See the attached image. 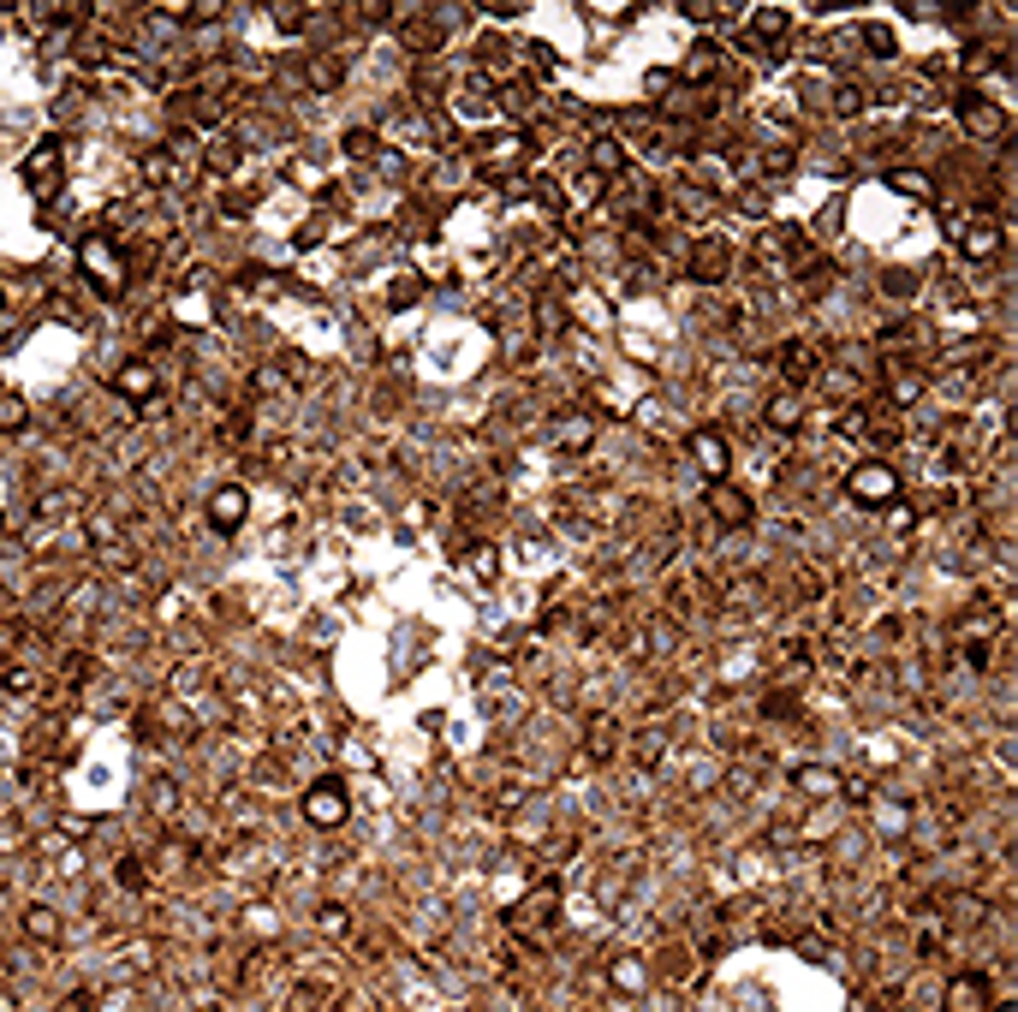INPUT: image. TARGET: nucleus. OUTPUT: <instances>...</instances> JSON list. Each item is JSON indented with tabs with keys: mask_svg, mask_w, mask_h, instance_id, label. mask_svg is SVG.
Here are the masks:
<instances>
[{
	"mask_svg": "<svg viewBox=\"0 0 1018 1012\" xmlns=\"http://www.w3.org/2000/svg\"><path fill=\"white\" fill-rule=\"evenodd\" d=\"M739 214H750V221H769V185H745V192H739Z\"/></svg>",
	"mask_w": 1018,
	"mask_h": 1012,
	"instance_id": "nucleus-52",
	"label": "nucleus"
},
{
	"mask_svg": "<svg viewBox=\"0 0 1018 1012\" xmlns=\"http://www.w3.org/2000/svg\"><path fill=\"white\" fill-rule=\"evenodd\" d=\"M477 78H482V84H494V90H518L525 66L513 60V48H506L501 36H482V42H477Z\"/></svg>",
	"mask_w": 1018,
	"mask_h": 1012,
	"instance_id": "nucleus-16",
	"label": "nucleus"
},
{
	"mask_svg": "<svg viewBox=\"0 0 1018 1012\" xmlns=\"http://www.w3.org/2000/svg\"><path fill=\"white\" fill-rule=\"evenodd\" d=\"M649 989V959L638 953H620L614 965H608V995H620V1001H631V995Z\"/></svg>",
	"mask_w": 1018,
	"mask_h": 1012,
	"instance_id": "nucleus-26",
	"label": "nucleus"
},
{
	"mask_svg": "<svg viewBox=\"0 0 1018 1012\" xmlns=\"http://www.w3.org/2000/svg\"><path fill=\"white\" fill-rule=\"evenodd\" d=\"M858 42H863V54H875V60H894V30H887V24L882 18H863L858 24Z\"/></svg>",
	"mask_w": 1018,
	"mask_h": 1012,
	"instance_id": "nucleus-45",
	"label": "nucleus"
},
{
	"mask_svg": "<svg viewBox=\"0 0 1018 1012\" xmlns=\"http://www.w3.org/2000/svg\"><path fill=\"white\" fill-rule=\"evenodd\" d=\"M453 24H459L453 7H429V12H417V18H400L393 30H400V48H412V54H441Z\"/></svg>",
	"mask_w": 1018,
	"mask_h": 1012,
	"instance_id": "nucleus-6",
	"label": "nucleus"
},
{
	"mask_svg": "<svg viewBox=\"0 0 1018 1012\" xmlns=\"http://www.w3.org/2000/svg\"><path fill=\"white\" fill-rule=\"evenodd\" d=\"M596 435H602V423H596L590 405H566V411L549 417V447L554 453H590Z\"/></svg>",
	"mask_w": 1018,
	"mask_h": 1012,
	"instance_id": "nucleus-10",
	"label": "nucleus"
},
{
	"mask_svg": "<svg viewBox=\"0 0 1018 1012\" xmlns=\"http://www.w3.org/2000/svg\"><path fill=\"white\" fill-rule=\"evenodd\" d=\"M679 18H691V24H721V18H739V7H727V0H679Z\"/></svg>",
	"mask_w": 1018,
	"mask_h": 1012,
	"instance_id": "nucleus-44",
	"label": "nucleus"
},
{
	"mask_svg": "<svg viewBox=\"0 0 1018 1012\" xmlns=\"http://www.w3.org/2000/svg\"><path fill=\"white\" fill-rule=\"evenodd\" d=\"M673 84H679V78H673L667 66H649V78H643V96H649V101H667V96H673Z\"/></svg>",
	"mask_w": 1018,
	"mask_h": 1012,
	"instance_id": "nucleus-54",
	"label": "nucleus"
},
{
	"mask_svg": "<svg viewBox=\"0 0 1018 1012\" xmlns=\"http://www.w3.org/2000/svg\"><path fill=\"white\" fill-rule=\"evenodd\" d=\"M525 7H477V18H494V24H506V18H518Z\"/></svg>",
	"mask_w": 1018,
	"mask_h": 1012,
	"instance_id": "nucleus-60",
	"label": "nucleus"
},
{
	"mask_svg": "<svg viewBox=\"0 0 1018 1012\" xmlns=\"http://www.w3.org/2000/svg\"><path fill=\"white\" fill-rule=\"evenodd\" d=\"M525 799H530V780L525 775H506L501 787H489V810H494V816H518Z\"/></svg>",
	"mask_w": 1018,
	"mask_h": 1012,
	"instance_id": "nucleus-36",
	"label": "nucleus"
},
{
	"mask_svg": "<svg viewBox=\"0 0 1018 1012\" xmlns=\"http://www.w3.org/2000/svg\"><path fill=\"white\" fill-rule=\"evenodd\" d=\"M685 274H691L697 286H721L733 281V245L715 233H703L697 245H685Z\"/></svg>",
	"mask_w": 1018,
	"mask_h": 1012,
	"instance_id": "nucleus-11",
	"label": "nucleus"
},
{
	"mask_svg": "<svg viewBox=\"0 0 1018 1012\" xmlns=\"http://www.w3.org/2000/svg\"><path fill=\"white\" fill-rule=\"evenodd\" d=\"M525 60H530V72H537V78H554V66H560V54H554L549 42H530Z\"/></svg>",
	"mask_w": 1018,
	"mask_h": 1012,
	"instance_id": "nucleus-53",
	"label": "nucleus"
},
{
	"mask_svg": "<svg viewBox=\"0 0 1018 1012\" xmlns=\"http://www.w3.org/2000/svg\"><path fill=\"white\" fill-rule=\"evenodd\" d=\"M887 185L899 197H935V173L929 168H887Z\"/></svg>",
	"mask_w": 1018,
	"mask_h": 1012,
	"instance_id": "nucleus-39",
	"label": "nucleus"
},
{
	"mask_svg": "<svg viewBox=\"0 0 1018 1012\" xmlns=\"http://www.w3.org/2000/svg\"><path fill=\"white\" fill-rule=\"evenodd\" d=\"M834 792H839V799H846V804H858V810H870L875 799H882V792H875V780H870V775H858V768H846Z\"/></svg>",
	"mask_w": 1018,
	"mask_h": 1012,
	"instance_id": "nucleus-46",
	"label": "nucleus"
},
{
	"mask_svg": "<svg viewBox=\"0 0 1018 1012\" xmlns=\"http://www.w3.org/2000/svg\"><path fill=\"white\" fill-rule=\"evenodd\" d=\"M334 1007V983H298V989H292V1001H286V1012H328Z\"/></svg>",
	"mask_w": 1018,
	"mask_h": 1012,
	"instance_id": "nucleus-40",
	"label": "nucleus"
},
{
	"mask_svg": "<svg viewBox=\"0 0 1018 1012\" xmlns=\"http://www.w3.org/2000/svg\"><path fill=\"white\" fill-rule=\"evenodd\" d=\"M137 173H144V185H156V192H180V185H191L197 173L185 168L180 156H173L168 144H156V149H144L137 156Z\"/></svg>",
	"mask_w": 1018,
	"mask_h": 1012,
	"instance_id": "nucleus-24",
	"label": "nucleus"
},
{
	"mask_svg": "<svg viewBox=\"0 0 1018 1012\" xmlns=\"http://www.w3.org/2000/svg\"><path fill=\"white\" fill-rule=\"evenodd\" d=\"M620 751H626V727H620V715H608V708L584 715V763H614Z\"/></svg>",
	"mask_w": 1018,
	"mask_h": 1012,
	"instance_id": "nucleus-15",
	"label": "nucleus"
},
{
	"mask_svg": "<svg viewBox=\"0 0 1018 1012\" xmlns=\"http://www.w3.org/2000/svg\"><path fill=\"white\" fill-rule=\"evenodd\" d=\"M989 1007H995L989 971H953L947 989H941V1012H989Z\"/></svg>",
	"mask_w": 1018,
	"mask_h": 1012,
	"instance_id": "nucleus-12",
	"label": "nucleus"
},
{
	"mask_svg": "<svg viewBox=\"0 0 1018 1012\" xmlns=\"http://www.w3.org/2000/svg\"><path fill=\"white\" fill-rule=\"evenodd\" d=\"M817 233H839V202H829V209L817 214Z\"/></svg>",
	"mask_w": 1018,
	"mask_h": 1012,
	"instance_id": "nucleus-61",
	"label": "nucleus"
},
{
	"mask_svg": "<svg viewBox=\"0 0 1018 1012\" xmlns=\"http://www.w3.org/2000/svg\"><path fill=\"white\" fill-rule=\"evenodd\" d=\"M245 214H250V209H245V197H238V192H221V221H233V226H238Z\"/></svg>",
	"mask_w": 1018,
	"mask_h": 1012,
	"instance_id": "nucleus-58",
	"label": "nucleus"
},
{
	"mask_svg": "<svg viewBox=\"0 0 1018 1012\" xmlns=\"http://www.w3.org/2000/svg\"><path fill=\"white\" fill-rule=\"evenodd\" d=\"M19 180L24 192H30L36 202H48L60 192V180H66V161H60V137H42V144L30 149V156L19 161Z\"/></svg>",
	"mask_w": 1018,
	"mask_h": 1012,
	"instance_id": "nucleus-8",
	"label": "nucleus"
},
{
	"mask_svg": "<svg viewBox=\"0 0 1018 1012\" xmlns=\"http://www.w3.org/2000/svg\"><path fill=\"white\" fill-rule=\"evenodd\" d=\"M560 881L554 876H542L537 888L525 893V900H513L506 905V941H518V947H542L554 935V923H560Z\"/></svg>",
	"mask_w": 1018,
	"mask_h": 1012,
	"instance_id": "nucleus-1",
	"label": "nucleus"
},
{
	"mask_svg": "<svg viewBox=\"0 0 1018 1012\" xmlns=\"http://www.w3.org/2000/svg\"><path fill=\"white\" fill-rule=\"evenodd\" d=\"M0 691L7 698H36V674L30 667H0Z\"/></svg>",
	"mask_w": 1018,
	"mask_h": 1012,
	"instance_id": "nucleus-49",
	"label": "nucleus"
},
{
	"mask_svg": "<svg viewBox=\"0 0 1018 1012\" xmlns=\"http://www.w3.org/2000/svg\"><path fill=\"white\" fill-rule=\"evenodd\" d=\"M851 495V506H863V513H882V506L899 501V471L887 459H858L846 471V483H839Z\"/></svg>",
	"mask_w": 1018,
	"mask_h": 1012,
	"instance_id": "nucleus-5",
	"label": "nucleus"
},
{
	"mask_svg": "<svg viewBox=\"0 0 1018 1012\" xmlns=\"http://www.w3.org/2000/svg\"><path fill=\"white\" fill-rule=\"evenodd\" d=\"M238 923H245L257 941H274V911L269 905H245V917H238Z\"/></svg>",
	"mask_w": 1018,
	"mask_h": 1012,
	"instance_id": "nucleus-51",
	"label": "nucleus"
},
{
	"mask_svg": "<svg viewBox=\"0 0 1018 1012\" xmlns=\"http://www.w3.org/2000/svg\"><path fill=\"white\" fill-rule=\"evenodd\" d=\"M203 518H209V530L233 536V530L250 518V489H245V483H221V489H209V501H203Z\"/></svg>",
	"mask_w": 1018,
	"mask_h": 1012,
	"instance_id": "nucleus-14",
	"label": "nucleus"
},
{
	"mask_svg": "<svg viewBox=\"0 0 1018 1012\" xmlns=\"http://www.w3.org/2000/svg\"><path fill=\"white\" fill-rule=\"evenodd\" d=\"M84 679H90V655H84V650L60 655V691H66V698H78Z\"/></svg>",
	"mask_w": 1018,
	"mask_h": 1012,
	"instance_id": "nucleus-47",
	"label": "nucleus"
},
{
	"mask_svg": "<svg viewBox=\"0 0 1018 1012\" xmlns=\"http://www.w3.org/2000/svg\"><path fill=\"white\" fill-rule=\"evenodd\" d=\"M477 156H482V173L501 180V173H513V168L530 161V132H494V137H482Z\"/></svg>",
	"mask_w": 1018,
	"mask_h": 1012,
	"instance_id": "nucleus-22",
	"label": "nucleus"
},
{
	"mask_svg": "<svg viewBox=\"0 0 1018 1012\" xmlns=\"http://www.w3.org/2000/svg\"><path fill=\"white\" fill-rule=\"evenodd\" d=\"M566 328H572L566 298H554V293H549V298H537V310H530V334H537V340L549 334V340H554V334H566Z\"/></svg>",
	"mask_w": 1018,
	"mask_h": 1012,
	"instance_id": "nucleus-33",
	"label": "nucleus"
},
{
	"mask_svg": "<svg viewBox=\"0 0 1018 1012\" xmlns=\"http://www.w3.org/2000/svg\"><path fill=\"white\" fill-rule=\"evenodd\" d=\"M417 293H424V281H417L412 269L388 274V304H393V310H405V304H417Z\"/></svg>",
	"mask_w": 1018,
	"mask_h": 1012,
	"instance_id": "nucleus-48",
	"label": "nucleus"
},
{
	"mask_svg": "<svg viewBox=\"0 0 1018 1012\" xmlns=\"http://www.w3.org/2000/svg\"><path fill=\"white\" fill-rule=\"evenodd\" d=\"M340 149H346V161H376L381 156L376 125H346V132H340Z\"/></svg>",
	"mask_w": 1018,
	"mask_h": 1012,
	"instance_id": "nucleus-38",
	"label": "nucleus"
},
{
	"mask_svg": "<svg viewBox=\"0 0 1018 1012\" xmlns=\"http://www.w3.org/2000/svg\"><path fill=\"white\" fill-rule=\"evenodd\" d=\"M292 375H286V363H262L257 375H250V394H269V399H292Z\"/></svg>",
	"mask_w": 1018,
	"mask_h": 1012,
	"instance_id": "nucleus-42",
	"label": "nucleus"
},
{
	"mask_svg": "<svg viewBox=\"0 0 1018 1012\" xmlns=\"http://www.w3.org/2000/svg\"><path fill=\"white\" fill-rule=\"evenodd\" d=\"M78 269H84V281L96 286V298H120L125 281H132V269H125V250L113 245L108 233H90V238L78 245Z\"/></svg>",
	"mask_w": 1018,
	"mask_h": 1012,
	"instance_id": "nucleus-4",
	"label": "nucleus"
},
{
	"mask_svg": "<svg viewBox=\"0 0 1018 1012\" xmlns=\"http://www.w3.org/2000/svg\"><path fill=\"white\" fill-rule=\"evenodd\" d=\"M412 96H424L429 108H441V96H447V84H441L436 72H417V78H412Z\"/></svg>",
	"mask_w": 1018,
	"mask_h": 1012,
	"instance_id": "nucleus-55",
	"label": "nucleus"
},
{
	"mask_svg": "<svg viewBox=\"0 0 1018 1012\" xmlns=\"http://www.w3.org/2000/svg\"><path fill=\"white\" fill-rule=\"evenodd\" d=\"M947 238H953V250H959L971 269H995L1001 262V250H1007V226H1001V214H989V209H953L947 214Z\"/></svg>",
	"mask_w": 1018,
	"mask_h": 1012,
	"instance_id": "nucleus-2",
	"label": "nucleus"
},
{
	"mask_svg": "<svg viewBox=\"0 0 1018 1012\" xmlns=\"http://www.w3.org/2000/svg\"><path fill=\"white\" fill-rule=\"evenodd\" d=\"M834 787H839V768H829V763H798L793 768V792L810 799V804H829Z\"/></svg>",
	"mask_w": 1018,
	"mask_h": 1012,
	"instance_id": "nucleus-25",
	"label": "nucleus"
},
{
	"mask_svg": "<svg viewBox=\"0 0 1018 1012\" xmlns=\"http://www.w3.org/2000/svg\"><path fill=\"white\" fill-rule=\"evenodd\" d=\"M108 54H113V42H108V36H84V42H78V66H101Z\"/></svg>",
	"mask_w": 1018,
	"mask_h": 1012,
	"instance_id": "nucleus-56",
	"label": "nucleus"
},
{
	"mask_svg": "<svg viewBox=\"0 0 1018 1012\" xmlns=\"http://www.w3.org/2000/svg\"><path fill=\"white\" fill-rule=\"evenodd\" d=\"M829 113L834 120H858V113H870V90H863V84H829Z\"/></svg>",
	"mask_w": 1018,
	"mask_h": 1012,
	"instance_id": "nucleus-37",
	"label": "nucleus"
},
{
	"mask_svg": "<svg viewBox=\"0 0 1018 1012\" xmlns=\"http://www.w3.org/2000/svg\"><path fill=\"white\" fill-rule=\"evenodd\" d=\"M113 394L132 399V405H156L161 399V370L149 358H125L120 370H113Z\"/></svg>",
	"mask_w": 1018,
	"mask_h": 1012,
	"instance_id": "nucleus-21",
	"label": "nucleus"
},
{
	"mask_svg": "<svg viewBox=\"0 0 1018 1012\" xmlns=\"http://www.w3.org/2000/svg\"><path fill=\"white\" fill-rule=\"evenodd\" d=\"M709 513H715L721 530L757 524V501H750V489H739V483H709Z\"/></svg>",
	"mask_w": 1018,
	"mask_h": 1012,
	"instance_id": "nucleus-17",
	"label": "nucleus"
},
{
	"mask_svg": "<svg viewBox=\"0 0 1018 1012\" xmlns=\"http://www.w3.org/2000/svg\"><path fill=\"white\" fill-rule=\"evenodd\" d=\"M530 202L542 209V221H566V192H560L554 173H537V180H530Z\"/></svg>",
	"mask_w": 1018,
	"mask_h": 1012,
	"instance_id": "nucleus-35",
	"label": "nucleus"
},
{
	"mask_svg": "<svg viewBox=\"0 0 1018 1012\" xmlns=\"http://www.w3.org/2000/svg\"><path fill=\"white\" fill-rule=\"evenodd\" d=\"M715 192H703V185H691L685 180L679 192H673V202H667V214H679V221H709V214H715Z\"/></svg>",
	"mask_w": 1018,
	"mask_h": 1012,
	"instance_id": "nucleus-30",
	"label": "nucleus"
},
{
	"mask_svg": "<svg viewBox=\"0 0 1018 1012\" xmlns=\"http://www.w3.org/2000/svg\"><path fill=\"white\" fill-rule=\"evenodd\" d=\"M19 935L30 947H42V953H54V947H66V917H60L54 905H42V900H30L19 911Z\"/></svg>",
	"mask_w": 1018,
	"mask_h": 1012,
	"instance_id": "nucleus-18",
	"label": "nucleus"
},
{
	"mask_svg": "<svg viewBox=\"0 0 1018 1012\" xmlns=\"http://www.w3.org/2000/svg\"><path fill=\"white\" fill-rule=\"evenodd\" d=\"M197 864V846L185 840V834H161V852H156V876H185V869Z\"/></svg>",
	"mask_w": 1018,
	"mask_h": 1012,
	"instance_id": "nucleus-29",
	"label": "nucleus"
},
{
	"mask_svg": "<svg viewBox=\"0 0 1018 1012\" xmlns=\"http://www.w3.org/2000/svg\"><path fill=\"white\" fill-rule=\"evenodd\" d=\"M774 370H781V382L798 394L805 382H817V370H822V351L810 346V340H781V346H774Z\"/></svg>",
	"mask_w": 1018,
	"mask_h": 1012,
	"instance_id": "nucleus-19",
	"label": "nucleus"
},
{
	"mask_svg": "<svg viewBox=\"0 0 1018 1012\" xmlns=\"http://www.w3.org/2000/svg\"><path fill=\"white\" fill-rule=\"evenodd\" d=\"M721 66H727L721 42H709V36H703V42H697L691 54H685V66L673 72V78H685V84H715V72H721Z\"/></svg>",
	"mask_w": 1018,
	"mask_h": 1012,
	"instance_id": "nucleus-27",
	"label": "nucleus"
},
{
	"mask_svg": "<svg viewBox=\"0 0 1018 1012\" xmlns=\"http://www.w3.org/2000/svg\"><path fill=\"white\" fill-rule=\"evenodd\" d=\"M793 584H798V596H810V602H817V596H829V590H834V572H829L822 560H798Z\"/></svg>",
	"mask_w": 1018,
	"mask_h": 1012,
	"instance_id": "nucleus-41",
	"label": "nucleus"
},
{
	"mask_svg": "<svg viewBox=\"0 0 1018 1012\" xmlns=\"http://www.w3.org/2000/svg\"><path fill=\"white\" fill-rule=\"evenodd\" d=\"M626 168H631L626 144H620L614 132H590V144H584V173H590V180H602V185H620V180H626Z\"/></svg>",
	"mask_w": 1018,
	"mask_h": 1012,
	"instance_id": "nucleus-13",
	"label": "nucleus"
},
{
	"mask_svg": "<svg viewBox=\"0 0 1018 1012\" xmlns=\"http://www.w3.org/2000/svg\"><path fill=\"white\" fill-rule=\"evenodd\" d=\"M298 816H304V828H316V834H340L352 822V787L340 775H316V780H304V792H298Z\"/></svg>",
	"mask_w": 1018,
	"mask_h": 1012,
	"instance_id": "nucleus-3",
	"label": "nucleus"
},
{
	"mask_svg": "<svg viewBox=\"0 0 1018 1012\" xmlns=\"http://www.w3.org/2000/svg\"><path fill=\"white\" fill-rule=\"evenodd\" d=\"M631 751H638V763H643V768H655L661 756L673 751V727H667V720H649V727H638V739H631Z\"/></svg>",
	"mask_w": 1018,
	"mask_h": 1012,
	"instance_id": "nucleus-32",
	"label": "nucleus"
},
{
	"mask_svg": "<svg viewBox=\"0 0 1018 1012\" xmlns=\"http://www.w3.org/2000/svg\"><path fill=\"white\" fill-rule=\"evenodd\" d=\"M304 18H310V7H274V24H280V30H298Z\"/></svg>",
	"mask_w": 1018,
	"mask_h": 1012,
	"instance_id": "nucleus-59",
	"label": "nucleus"
},
{
	"mask_svg": "<svg viewBox=\"0 0 1018 1012\" xmlns=\"http://www.w3.org/2000/svg\"><path fill=\"white\" fill-rule=\"evenodd\" d=\"M989 1012H1018V1007H1007V1001H995V1007H989Z\"/></svg>",
	"mask_w": 1018,
	"mask_h": 1012,
	"instance_id": "nucleus-62",
	"label": "nucleus"
},
{
	"mask_svg": "<svg viewBox=\"0 0 1018 1012\" xmlns=\"http://www.w3.org/2000/svg\"><path fill=\"white\" fill-rule=\"evenodd\" d=\"M685 453H691V465L709 477V483H727L733 477V441L721 435L715 423H697L691 435H685Z\"/></svg>",
	"mask_w": 1018,
	"mask_h": 1012,
	"instance_id": "nucleus-9",
	"label": "nucleus"
},
{
	"mask_svg": "<svg viewBox=\"0 0 1018 1012\" xmlns=\"http://www.w3.org/2000/svg\"><path fill=\"white\" fill-rule=\"evenodd\" d=\"M453 554H459V566H465L470 578H477L482 590H494V584H501L506 560H501V548H494L489 536H459V542H453Z\"/></svg>",
	"mask_w": 1018,
	"mask_h": 1012,
	"instance_id": "nucleus-20",
	"label": "nucleus"
},
{
	"mask_svg": "<svg viewBox=\"0 0 1018 1012\" xmlns=\"http://www.w3.org/2000/svg\"><path fill=\"white\" fill-rule=\"evenodd\" d=\"M0 602H7V596H0Z\"/></svg>",
	"mask_w": 1018,
	"mask_h": 1012,
	"instance_id": "nucleus-63",
	"label": "nucleus"
},
{
	"mask_svg": "<svg viewBox=\"0 0 1018 1012\" xmlns=\"http://www.w3.org/2000/svg\"><path fill=\"white\" fill-rule=\"evenodd\" d=\"M24 423H30V399L19 387H0V435H19Z\"/></svg>",
	"mask_w": 1018,
	"mask_h": 1012,
	"instance_id": "nucleus-43",
	"label": "nucleus"
},
{
	"mask_svg": "<svg viewBox=\"0 0 1018 1012\" xmlns=\"http://www.w3.org/2000/svg\"><path fill=\"white\" fill-rule=\"evenodd\" d=\"M304 84H310L316 96H334L340 84H346V60L340 54H310L304 60Z\"/></svg>",
	"mask_w": 1018,
	"mask_h": 1012,
	"instance_id": "nucleus-28",
	"label": "nucleus"
},
{
	"mask_svg": "<svg viewBox=\"0 0 1018 1012\" xmlns=\"http://www.w3.org/2000/svg\"><path fill=\"white\" fill-rule=\"evenodd\" d=\"M805 423H810L805 394H793V387H774V394L762 399V429H769V435H798Z\"/></svg>",
	"mask_w": 1018,
	"mask_h": 1012,
	"instance_id": "nucleus-23",
	"label": "nucleus"
},
{
	"mask_svg": "<svg viewBox=\"0 0 1018 1012\" xmlns=\"http://www.w3.org/2000/svg\"><path fill=\"white\" fill-rule=\"evenodd\" d=\"M882 513H887V524H894V530H911V524H918V506H911L906 495H899L894 506H882Z\"/></svg>",
	"mask_w": 1018,
	"mask_h": 1012,
	"instance_id": "nucleus-57",
	"label": "nucleus"
},
{
	"mask_svg": "<svg viewBox=\"0 0 1018 1012\" xmlns=\"http://www.w3.org/2000/svg\"><path fill=\"white\" fill-rule=\"evenodd\" d=\"M144 804H149V816H161L173 828V816H180V780L156 775V780H149V792H144Z\"/></svg>",
	"mask_w": 1018,
	"mask_h": 1012,
	"instance_id": "nucleus-34",
	"label": "nucleus"
},
{
	"mask_svg": "<svg viewBox=\"0 0 1018 1012\" xmlns=\"http://www.w3.org/2000/svg\"><path fill=\"white\" fill-rule=\"evenodd\" d=\"M316 929L322 935H352V911L346 905H322L316 911Z\"/></svg>",
	"mask_w": 1018,
	"mask_h": 1012,
	"instance_id": "nucleus-50",
	"label": "nucleus"
},
{
	"mask_svg": "<svg viewBox=\"0 0 1018 1012\" xmlns=\"http://www.w3.org/2000/svg\"><path fill=\"white\" fill-rule=\"evenodd\" d=\"M959 125H965V137H971V144H1007V132H1013L1007 108H1001V101H989L983 90H965L959 96Z\"/></svg>",
	"mask_w": 1018,
	"mask_h": 1012,
	"instance_id": "nucleus-7",
	"label": "nucleus"
},
{
	"mask_svg": "<svg viewBox=\"0 0 1018 1012\" xmlns=\"http://www.w3.org/2000/svg\"><path fill=\"white\" fill-rule=\"evenodd\" d=\"M113 888H120V893H132V900H144V893L156 888V869H149L137 852H125L120 864H113Z\"/></svg>",
	"mask_w": 1018,
	"mask_h": 1012,
	"instance_id": "nucleus-31",
	"label": "nucleus"
}]
</instances>
